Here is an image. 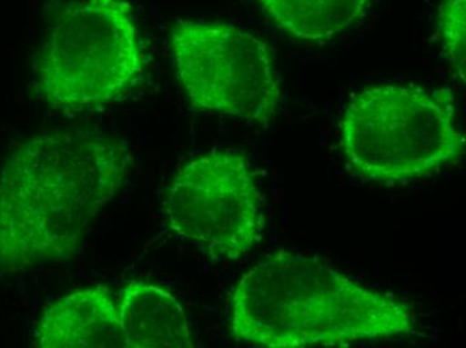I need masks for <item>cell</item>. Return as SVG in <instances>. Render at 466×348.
I'll return each mask as SVG.
<instances>
[{
	"label": "cell",
	"mask_w": 466,
	"mask_h": 348,
	"mask_svg": "<svg viewBox=\"0 0 466 348\" xmlns=\"http://www.w3.org/2000/svg\"><path fill=\"white\" fill-rule=\"evenodd\" d=\"M127 348H192L186 311L160 285L130 282L118 300Z\"/></svg>",
	"instance_id": "ba28073f"
},
{
	"label": "cell",
	"mask_w": 466,
	"mask_h": 348,
	"mask_svg": "<svg viewBox=\"0 0 466 348\" xmlns=\"http://www.w3.org/2000/svg\"><path fill=\"white\" fill-rule=\"evenodd\" d=\"M124 144L92 130L22 141L0 169V274L65 262L124 184Z\"/></svg>",
	"instance_id": "6da1fadb"
},
{
	"label": "cell",
	"mask_w": 466,
	"mask_h": 348,
	"mask_svg": "<svg viewBox=\"0 0 466 348\" xmlns=\"http://www.w3.org/2000/svg\"><path fill=\"white\" fill-rule=\"evenodd\" d=\"M176 75L193 106L267 126L283 90L266 42L220 22L181 19L170 31Z\"/></svg>",
	"instance_id": "5b68a950"
},
{
	"label": "cell",
	"mask_w": 466,
	"mask_h": 348,
	"mask_svg": "<svg viewBox=\"0 0 466 348\" xmlns=\"http://www.w3.org/2000/svg\"><path fill=\"white\" fill-rule=\"evenodd\" d=\"M446 87L380 84L350 97L340 118V144L362 180L394 185L425 177L459 160L465 135Z\"/></svg>",
	"instance_id": "3957f363"
},
{
	"label": "cell",
	"mask_w": 466,
	"mask_h": 348,
	"mask_svg": "<svg viewBox=\"0 0 466 348\" xmlns=\"http://www.w3.org/2000/svg\"><path fill=\"white\" fill-rule=\"evenodd\" d=\"M145 72L137 27L127 0H70L34 62L35 90L56 109L82 112L112 104Z\"/></svg>",
	"instance_id": "277c9868"
},
{
	"label": "cell",
	"mask_w": 466,
	"mask_h": 348,
	"mask_svg": "<svg viewBox=\"0 0 466 348\" xmlns=\"http://www.w3.org/2000/svg\"><path fill=\"white\" fill-rule=\"evenodd\" d=\"M287 35L325 45L363 18L371 0H258Z\"/></svg>",
	"instance_id": "9c48e42d"
},
{
	"label": "cell",
	"mask_w": 466,
	"mask_h": 348,
	"mask_svg": "<svg viewBox=\"0 0 466 348\" xmlns=\"http://www.w3.org/2000/svg\"><path fill=\"white\" fill-rule=\"evenodd\" d=\"M466 0H442L439 8V31L443 51L454 75L465 84Z\"/></svg>",
	"instance_id": "30bf717a"
},
{
	"label": "cell",
	"mask_w": 466,
	"mask_h": 348,
	"mask_svg": "<svg viewBox=\"0 0 466 348\" xmlns=\"http://www.w3.org/2000/svg\"><path fill=\"white\" fill-rule=\"evenodd\" d=\"M233 338L264 348L352 347L419 335L413 307L311 254L275 251L238 280Z\"/></svg>",
	"instance_id": "7a4b0ae2"
},
{
	"label": "cell",
	"mask_w": 466,
	"mask_h": 348,
	"mask_svg": "<svg viewBox=\"0 0 466 348\" xmlns=\"http://www.w3.org/2000/svg\"><path fill=\"white\" fill-rule=\"evenodd\" d=\"M169 228L215 260H236L263 239L264 201L246 154L213 149L184 164L167 191Z\"/></svg>",
	"instance_id": "8992f818"
},
{
	"label": "cell",
	"mask_w": 466,
	"mask_h": 348,
	"mask_svg": "<svg viewBox=\"0 0 466 348\" xmlns=\"http://www.w3.org/2000/svg\"><path fill=\"white\" fill-rule=\"evenodd\" d=\"M42 348H127L118 302L107 285L74 291L45 308L35 330Z\"/></svg>",
	"instance_id": "52a82bcc"
}]
</instances>
